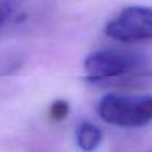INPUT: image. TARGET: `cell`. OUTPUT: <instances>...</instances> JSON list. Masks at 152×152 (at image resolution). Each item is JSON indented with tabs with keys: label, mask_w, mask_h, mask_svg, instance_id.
<instances>
[{
	"label": "cell",
	"mask_w": 152,
	"mask_h": 152,
	"mask_svg": "<svg viewBox=\"0 0 152 152\" xmlns=\"http://www.w3.org/2000/svg\"><path fill=\"white\" fill-rule=\"evenodd\" d=\"M97 113L108 124L139 128L152 121V95L108 94L100 99Z\"/></svg>",
	"instance_id": "6da1fadb"
},
{
	"label": "cell",
	"mask_w": 152,
	"mask_h": 152,
	"mask_svg": "<svg viewBox=\"0 0 152 152\" xmlns=\"http://www.w3.org/2000/svg\"><path fill=\"white\" fill-rule=\"evenodd\" d=\"M144 66L145 58L116 50L95 51L84 60V69L92 83L134 75L144 68Z\"/></svg>",
	"instance_id": "7a4b0ae2"
},
{
	"label": "cell",
	"mask_w": 152,
	"mask_h": 152,
	"mask_svg": "<svg viewBox=\"0 0 152 152\" xmlns=\"http://www.w3.org/2000/svg\"><path fill=\"white\" fill-rule=\"evenodd\" d=\"M108 37L123 43L152 40V7L129 5L105 26Z\"/></svg>",
	"instance_id": "3957f363"
},
{
	"label": "cell",
	"mask_w": 152,
	"mask_h": 152,
	"mask_svg": "<svg viewBox=\"0 0 152 152\" xmlns=\"http://www.w3.org/2000/svg\"><path fill=\"white\" fill-rule=\"evenodd\" d=\"M76 143L84 152H94L103 142V132L97 126L89 121H81L76 128Z\"/></svg>",
	"instance_id": "277c9868"
},
{
	"label": "cell",
	"mask_w": 152,
	"mask_h": 152,
	"mask_svg": "<svg viewBox=\"0 0 152 152\" xmlns=\"http://www.w3.org/2000/svg\"><path fill=\"white\" fill-rule=\"evenodd\" d=\"M69 113V104L66 100H55L50 107V118L51 120L56 121H63L64 119L68 116Z\"/></svg>",
	"instance_id": "5b68a950"
},
{
	"label": "cell",
	"mask_w": 152,
	"mask_h": 152,
	"mask_svg": "<svg viewBox=\"0 0 152 152\" xmlns=\"http://www.w3.org/2000/svg\"><path fill=\"white\" fill-rule=\"evenodd\" d=\"M15 1L16 0H0V27L4 24V21L11 15Z\"/></svg>",
	"instance_id": "8992f818"
}]
</instances>
